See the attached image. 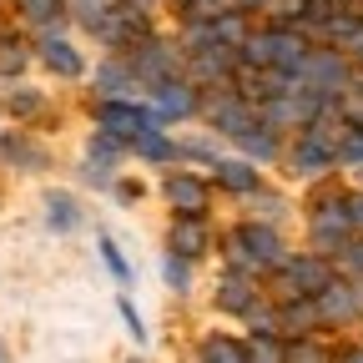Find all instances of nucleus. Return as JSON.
<instances>
[{
  "label": "nucleus",
  "mask_w": 363,
  "mask_h": 363,
  "mask_svg": "<svg viewBox=\"0 0 363 363\" xmlns=\"http://www.w3.org/2000/svg\"><path fill=\"white\" fill-rule=\"evenodd\" d=\"M328 283H333V272H328V262H323V257H298V262H288V288H293V293L318 298Z\"/></svg>",
  "instance_id": "nucleus-1"
},
{
  "label": "nucleus",
  "mask_w": 363,
  "mask_h": 363,
  "mask_svg": "<svg viewBox=\"0 0 363 363\" xmlns=\"http://www.w3.org/2000/svg\"><path fill=\"white\" fill-rule=\"evenodd\" d=\"M353 313H358V298L343 283H328L323 293H318V308H313V318H323V323H348Z\"/></svg>",
  "instance_id": "nucleus-2"
},
{
  "label": "nucleus",
  "mask_w": 363,
  "mask_h": 363,
  "mask_svg": "<svg viewBox=\"0 0 363 363\" xmlns=\"http://www.w3.org/2000/svg\"><path fill=\"white\" fill-rule=\"evenodd\" d=\"M172 252H177V257H197V252H207V227H202L197 217H182V222L172 227Z\"/></svg>",
  "instance_id": "nucleus-3"
},
{
  "label": "nucleus",
  "mask_w": 363,
  "mask_h": 363,
  "mask_svg": "<svg viewBox=\"0 0 363 363\" xmlns=\"http://www.w3.org/2000/svg\"><path fill=\"white\" fill-rule=\"evenodd\" d=\"M167 197H172L177 212H187V217H197V212L207 207V187H202L197 177H177L172 187H167Z\"/></svg>",
  "instance_id": "nucleus-4"
},
{
  "label": "nucleus",
  "mask_w": 363,
  "mask_h": 363,
  "mask_svg": "<svg viewBox=\"0 0 363 363\" xmlns=\"http://www.w3.org/2000/svg\"><path fill=\"white\" fill-rule=\"evenodd\" d=\"M96 116H101L106 136H116V142H121V136H136V131H142V111H131V106H121V101H106Z\"/></svg>",
  "instance_id": "nucleus-5"
},
{
  "label": "nucleus",
  "mask_w": 363,
  "mask_h": 363,
  "mask_svg": "<svg viewBox=\"0 0 363 363\" xmlns=\"http://www.w3.org/2000/svg\"><path fill=\"white\" fill-rule=\"evenodd\" d=\"M343 233H348V212H343V202H323V207H318V242L333 247V242H343Z\"/></svg>",
  "instance_id": "nucleus-6"
},
{
  "label": "nucleus",
  "mask_w": 363,
  "mask_h": 363,
  "mask_svg": "<svg viewBox=\"0 0 363 363\" xmlns=\"http://www.w3.org/2000/svg\"><path fill=\"white\" fill-rule=\"evenodd\" d=\"M242 242H247V252L252 257H262V262H278L283 257V242H278V233H272V227H247V233H242Z\"/></svg>",
  "instance_id": "nucleus-7"
},
{
  "label": "nucleus",
  "mask_w": 363,
  "mask_h": 363,
  "mask_svg": "<svg viewBox=\"0 0 363 363\" xmlns=\"http://www.w3.org/2000/svg\"><path fill=\"white\" fill-rule=\"evenodd\" d=\"M212 121H217L222 131H238V136L252 131V126H247V101H238V96H227L222 106H212Z\"/></svg>",
  "instance_id": "nucleus-8"
},
{
  "label": "nucleus",
  "mask_w": 363,
  "mask_h": 363,
  "mask_svg": "<svg viewBox=\"0 0 363 363\" xmlns=\"http://www.w3.org/2000/svg\"><path fill=\"white\" fill-rule=\"evenodd\" d=\"M242 363H288V348H283L278 338H267V333H262V338H252V343H247Z\"/></svg>",
  "instance_id": "nucleus-9"
},
{
  "label": "nucleus",
  "mask_w": 363,
  "mask_h": 363,
  "mask_svg": "<svg viewBox=\"0 0 363 363\" xmlns=\"http://www.w3.org/2000/svg\"><path fill=\"white\" fill-rule=\"evenodd\" d=\"M217 303H222L227 313H247V303H252V288H247L242 278H227V283L217 288Z\"/></svg>",
  "instance_id": "nucleus-10"
},
{
  "label": "nucleus",
  "mask_w": 363,
  "mask_h": 363,
  "mask_svg": "<svg viewBox=\"0 0 363 363\" xmlns=\"http://www.w3.org/2000/svg\"><path fill=\"white\" fill-rule=\"evenodd\" d=\"M202 363H242V343L238 338H207Z\"/></svg>",
  "instance_id": "nucleus-11"
},
{
  "label": "nucleus",
  "mask_w": 363,
  "mask_h": 363,
  "mask_svg": "<svg viewBox=\"0 0 363 363\" xmlns=\"http://www.w3.org/2000/svg\"><path fill=\"white\" fill-rule=\"evenodd\" d=\"M217 182H222V187H233V192H247V187H252V167H242V162H217Z\"/></svg>",
  "instance_id": "nucleus-12"
},
{
  "label": "nucleus",
  "mask_w": 363,
  "mask_h": 363,
  "mask_svg": "<svg viewBox=\"0 0 363 363\" xmlns=\"http://www.w3.org/2000/svg\"><path fill=\"white\" fill-rule=\"evenodd\" d=\"M328 157H333V147L323 142V136H308V142L298 147V167H303V172H313V167H323Z\"/></svg>",
  "instance_id": "nucleus-13"
},
{
  "label": "nucleus",
  "mask_w": 363,
  "mask_h": 363,
  "mask_svg": "<svg viewBox=\"0 0 363 363\" xmlns=\"http://www.w3.org/2000/svg\"><path fill=\"white\" fill-rule=\"evenodd\" d=\"M192 111V91L187 86H162V116H187Z\"/></svg>",
  "instance_id": "nucleus-14"
},
{
  "label": "nucleus",
  "mask_w": 363,
  "mask_h": 363,
  "mask_svg": "<svg viewBox=\"0 0 363 363\" xmlns=\"http://www.w3.org/2000/svg\"><path fill=\"white\" fill-rule=\"evenodd\" d=\"M136 147H142V157H152V162H167L172 157V142L162 131H136Z\"/></svg>",
  "instance_id": "nucleus-15"
},
{
  "label": "nucleus",
  "mask_w": 363,
  "mask_h": 363,
  "mask_svg": "<svg viewBox=\"0 0 363 363\" xmlns=\"http://www.w3.org/2000/svg\"><path fill=\"white\" fill-rule=\"evenodd\" d=\"M45 61H51V71H61V76H76L81 71L76 51H66V45H45Z\"/></svg>",
  "instance_id": "nucleus-16"
},
{
  "label": "nucleus",
  "mask_w": 363,
  "mask_h": 363,
  "mask_svg": "<svg viewBox=\"0 0 363 363\" xmlns=\"http://www.w3.org/2000/svg\"><path fill=\"white\" fill-rule=\"evenodd\" d=\"M51 222L61 227V233H71L76 227V202L71 197H51Z\"/></svg>",
  "instance_id": "nucleus-17"
},
{
  "label": "nucleus",
  "mask_w": 363,
  "mask_h": 363,
  "mask_svg": "<svg viewBox=\"0 0 363 363\" xmlns=\"http://www.w3.org/2000/svg\"><path fill=\"white\" fill-rule=\"evenodd\" d=\"M242 147L267 162V157H272V136H267V131H242Z\"/></svg>",
  "instance_id": "nucleus-18"
},
{
  "label": "nucleus",
  "mask_w": 363,
  "mask_h": 363,
  "mask_svg": "<svg viewBox=\"0 0 363 363\" xmlns=\"http://www.w3.org/2000/svg\"><path fill=\"white\" fill-rule=\"evenodd\" d=\"M308 71H313L318 81H323V86H333V81H343V66H338V61H328V56H318V61H313Z\"/></svg>",
  "instance_id": "nucleus-19"
},
{
  "label": "nucleus",
  "mask_w": 363,
  "mask_h": 363,
  "mask_svg": "<svg viewBox=\"0 0 363 363\" xmlns=\"http://www.w3.org/2000/svg\"><path fill=\"white\" fill-rule=\"evenodd\" d=\"M116 152H121L116 136H96V142H91V162H111Z\"/></svg>",
  "instance_id": "nucleus-20"
},
{
  "label": "nucleus",
  "mask_w": 363,
  "mask_h": 363,
  "mask_svg": "<svg viewBox=\"0 0 363 363\" xmlns=\"http://www.w3.org/2000/svg\"><path fill=\"white\" fill-rule=\"evenodd\" d=\"M167 283H172V288H187V262H182L177 252H172V262H167Z\"/></svg>",
  "instance_id": "nucleus-21"
},
{
  "label": "nucleus",
  "mask_w": 363,
  "mask_h": 363,
  "mask_svg": "<svg viewBox=\"0 0 363 363\" xmlns=\"http://www.w3.org/2000/svg\"><path fill=\"white\" fill-rule=\"evenodd\" d=\"M0 66H6V71H21V66H26V51H21V45H0Z\"/></svg>",
  "instance_id": "nucleus-22"
},
{
  "label": "nucleus",
  "mask_w": 363,
  "mask_h": 363,
  "mask_svg": "<svg viewBox=\"0 0 363 363\" xmlns=\"http://www.w3.org/2000/svg\"><path fill=\"white\" fill-rule=\"evenodd\" d=\"M343 162H363V131H348V142H343Z\"/></svg>",
  "instance_id": "nucleus-23"
},
{
  "label": "nucleus",
  "mask_w": 363,
  "mask_h": 363,
  "mask_svg": "<svg viewBox=\"0 0 363 363\" xmlns=\"http://www.w3.org/2000/svg\"><path fill=\"white\" fill-rule=\"evenodd\" d=\"M101 257L111 262V272H116V278H126V262H121V252H116V242H101Z\"/></svg>",
  "instance_id": "nucleus-24"
},
{
  "label": "nucleus",
  "mask_w": 363,
  "mask_h": 363,
  "mask_svg": "<svg viewBox=\"0 0 363 363\" xmlns=\"http://www.w3.org/2000/svg\"><path fill=\"white\" fill-rule=\"evenodd\" d=\"M343 212H348V222L363 233V197H348V202H343Z\"/></svg>",
  "instance_id": "nucleus-25"
},
{
  "label": "nucleus",
  "mask_w": 363,
  "mask_h": 363,
  "mask_svg": "<svg viewBox=\"0 0 363 363\" xmlns=\"http://www.w3.org/2000/svg\"><path fill=\"white\" fill-rule=\"evenodd\" d=\"M288 323H293V328H308V323H313V308H288Z\"/></svg>",
  "instance_id": "nucleus-26"
},
{
  "label": "nucleus",
  "mask_w": 363,
  "mask_h": 363,
  "mask_svg": "<svg viewBox=\"0 0 363 363\" xmlns=\"http://www.w3.org/2000/svg\"><path fill=\"white\" fill-rule=\"evenodd\" d=\"M293 363H323V353H318V348H298Z\"/></svg>",
  "instance_id": "nucleus-27"
},
{
  "label": "nucleus",
  "mask_w": 363,
  "mask_h": 363,
  "mask_svg": "<svg viewBox=\"0 0 363 363\" xmlns=\"http://www.w3.org/2000/svg\"><path fill=\"white\" fill-rule=\"evenodd\" d=\"M121 318H126V328H131L136 338H142V323H136V313H131V303H121Z\"/></svg>",
  "instance_id": "nucleus-28"
},
{
  "label": "nucleus",
  "mask_w": 363,
  "mask_h": 363,
  "mask_svg": "<svg viewBox=\"0 0 363 363\" xmlns=\"http://www.w3.org/2000/svg\"><path fill=\"white\" fill-rule=\"evenodd\" d=\"M11 106H16V111H21V116H26V111H35V96H30V91H26V96H16V101H11Z\"/></svg>",
  "instance_id": "nucleus-29"
},
{
  "label": "nucleus",
  "mask_w": 363,
  "mask_h": 363,
  "mask_svg": "<svg viewBox=\"0 0 363 363\" xmlns=\"http://www.w3.org/2000/svg\"><path fill=\"white\" fill-rule=\"evenodd\" d=\"M348 267H358V272H363V242H358V247L348 252Z\"/></svg>",
  "instance_id": "nucleus-30"
},
{
  "label": "nucleus",
  "mask_w": 363,
  "mask_h": 363,
  "mask_svg": "<svg viewBox=\"0 0 363 363\" xmlns=\"http://www.w3.org/2000/svg\"><path fill=\"white\" fill-rule=\"evenodd\" d=\"M343 363H363V353H348V358H343Z\"/></svg>",
  "instance_id": "nucleus-31"
},
{
  "label": "nucleus",
  "mask_w": 363,
  "mask_h": 363,
  "mask_svg": "<svg viewBox=\"0 0 363 363\" xmlns=\"http://www.w3.org/2000/svg\"><path fill=\"white\" fill-rule=\"evenodd\" d=\"M0 363H6V348H0Z\"/></svg>",
  "instance_id": "nucleus-32"
}]
</instances>
